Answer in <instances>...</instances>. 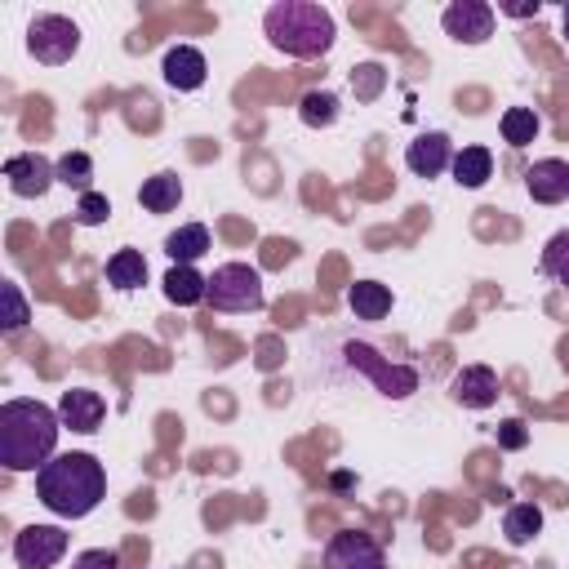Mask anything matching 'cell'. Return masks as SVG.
Masks as SVG:
<instances>
[{"label": "cell", "instance_id": "obj_1", "mask_svg": "<svg viewBox=\"0 0 569 569\" xmlns=\"http://www.w3.org/2000/svg\"><path fill=\"white\" fill-rule=\"evenodd\" d=\"M62 418L44 400H4L0 405V462L9 471H40L58 449Z\"/></svg>", "mask_w": 569, "mask_h": 569}, {"label": "cell", "instance_id": "obj_2", "mask_svg": "<svg viewBox=\"0 0 569 569\" xmlns=\"http://www.w3.org/2000/svg\"><path fill=\"white\" fill-rule=\"evenodd\" d=\"M102 493H107V471L93 453H53L36 471V498L62 520L89 516L102 502Z\"/></svg>", "mask_w": 569, "mask_h": 569}, {"label": "cell", "instance_id": "obj_3", "mask_svg": "<svg viewBox=\"0 0 569 569\" xmlns=\"http://www.w3.org/2000/svg\"><path fill=\"white\" fill-rule=\"evenodd\" d=\"M262 31L289 58H320L333 49V18L316 0H276L262 13Z\"/></svg>", "mask_w": 569, "mask_h": 569}, {"label": "cell", "instance_id": "obj_4", "mask_svg": "<svg viewBox=\"0 0 569 569\" xmlns=\"http://www.w3.org/2000/svg\"><path fill=\"white\" fill-rule=\"evenodd\" d=\"M204 302H209L213 311H258V307L267 302L262 276H258L249 262H222V267H213V276H209Z\"/></svg>", "mask_w": 569, "mask_h": 569}, {"label": "cell", "instance_id": "obj_5", "mask_svg": "<svg viewBox=\"0 0 569 569\" xmlns=\"http://www.w3.org/2000/svg\"><path fill=\"white\" fill-rule=\"evenodd\" d=\"M27 49H31L36 62L62 67L80 49V27L71 18H62V13H36L31 27H27Z\"/></svg>", "mask_w": 569, "mask_h": 569}, {"label": "cell", "instance_id": "obj_6", "mask_svg": "<svg viewBox=\"0 0 569 569\" xmlns=\"http://www.w3.org/2000/svg\"><path fill=\"white\" fill-rule=\"evenodd\" d=\"M347 360L356 365V369H365L373 382H378V391L382 396H391V400H405L409 391H418V373L409 369V365H387L373 347H365V342H347Z\"/></svg>", "mask_w": 569, "mask_h": 569}, {"label": "cell", "instance_id": "obj_7", "mask_svg": "<svg viewBox=\"0 0 569 569\" xmlns=\"http://www.w3.org/2000/svg\"><path fill=\"white\" fill-rule=\"evenodd\" d=\"M67 556V533L58 525H27L13 538V560L18 569H53Z\"/></svg>", "mask_w": 569, "mask_h": 569}, {"label": "cell", "instance_id": "obj_8", "mask_svg": "<svg viewBox=\"0 0 569 569\" xmlns=\"http://www.w3.org/2000/svg\"><path fill=\"white\" fill-rule=\"evenodd\" d=\"M325 569H387V556L365 529H342L325 547Z\"/></svg>", "mask_w": 569, "mask_h": 569}, {"label": "cell", "instance_id": "obj_9", "mask_svg": "<svg viewBox=\"0 0 569 569\" xmlns=\"http://www.w3.org/2000/svg\"><path fill=\"white\" fill-rule=\"evenodd\" d=\"M440 27L458 44H485L493 36V4H485V0H453L440 13Z\"/></svg>", "mask_w": 569, "mask_h": 569}, {"label": "cell", "instance_id": "obj_10", "mask_svg": "<svg viewBox=\"0 0 569 569\" xmlns=\"http://www.w3.org/2000/svg\"><path fill=\"white\" fill-rule=\"evenodd\" d=\"M4 178H9V191H13V196L40 200V196L58 182V164H49L40 151H22V156H9V160H4Z\"/></svg>", "mask_w": 569, "mask_h": 569}, {"label": "cell", "instance_id": "obj_11", "mask_svg": "<svg viewBox=\"0 0 569 569\" xmlns=\"http://www.w3.org/2000/svg\"><path fill=\"white\" fill-rule=\"evenodd\" d=\"M102 413H107V400H102L98 391H89V387H71V391H62V400H58L62 427H71V431H80V436L98 431V427H102Z\"/></svg>", "mask_w": 569, "mask_h": 569}, {"label": "cell", "instance_id": "obj_12", "mask_svg": "<svg viewBox=\"0 0 569 569\" xmlns=\"http://www.w3.org/2000/svg\"><path fill=\"white\" fill-rule=\"evenodd\" d=\"M449 391H453V400L462 409H489L498 400V373L489 365H467V369L453 373Z\"/></svg>", "mask_w": 569, "mask_h": 569}, {"label": "cell", "instance_id": "obj_13", "mask_svg": "<svg viewBox=\"0 0 569 569\" xmlns=\"http://www.w3.org/2000/svg\"><path fill=\"white\" fill-rule=\"evenodd\" d=\"M405 164H409L418 178L445 173V169L453 164V142H449V133H418V138L409 142V151H405Z\"/></svg>", "mask_w": 569, "mask_h": 569}, {"label": "cell", "instance_id": "obj_14", "mask_svg": "<svg viewBox=\"0 0 569 569\" xmlns=\"http://www.w3.org/2000/svg\"><path fill=\"white\" fill-rule=\"evenodd\" d=\"M164 84L169 89H200L204 84V76H209V62H204V53L196 49V44H173L169 53H164Z\"/></svg>", "mask_w": 569, "mask_h": 569}, {"label": "cell", "instance_id": "obj_15", "mask_svg": "<svg viewBox=\"0 0 569 569\" xmlns=\"http://www.w3.org/2000/svg\"><path fill=\"white\" fill-rule=\"evenodd\" d=\"M525 187L538 204H560V200H569V164L565 160H533L525 169Z\"/></svg>", "mask_w": 569, "mask_h": 569}, {"label": "cell", "instance_id": "obj_16", "mask_svg": "<svg viewBox=\"0 0 569 569\" xmlns=\"http://www.w3.org/2000/svg\"><path fill=\"white\" fill-rule=\"evenodd\" d=\"M204 289H209V276H200V271L187 267V262H173V267L164 271V298L178 302V307L204 302Z\"/></svg>", "mask_w": 569, "mask_h": 569}, {"label": "cell", "instance_id": "obj_17", "mask_svg": "<svg viewBox=\"0 0 569 569\" xmlns=\"http://www.w3.org/2000/svg\"><path fill=\"white\" fill-rule=\"evenodd\" d=\"M164 253H169L173 262L196 267V258L209 253V227H204V222H187V227L169 231V236H164Z\"/></svg>", "mask_w": 569, "mask_h": 569}, {"label": "cell", "instance_id": "obj_18", "mask_svg": "<svg viewBox=\"0 0 569 569\" xmlns=\"http://www.w3.org/2000/svg\"><path fill=\"white\" fill-rule=\"evenodd\" d=\"M347 307L356 311V320H382L391 311V289L378 280H356L347 289Z\"/></svg>", "mask_w": 569, "mask_h": 569}, {"label": "cell", "instance_id": "obj_19", "mask_svg": "<svg viewBox=\"0 0 569 569\" xmlns=\"http://www.w3.org/2000/svg\"><path fill=\"white\" fill-rule=\"evenodd\" d=\"M453 182L458 187H485L489 182V173H493V156H489V147H462L458 156H453Z\"/></svg>", "mask_w": 569, "mask_h": 569}, {"label": "cell", "instance_id": "obj_20", "mask_svg": "<svg viewBox=\"0 0 569 569\" xmlns=\"http://www.w3.org/2000/svg\"><path fill=\"white\" fill-rule=\"evenodd\" d=\"M138 200H142L147 213H169V209H178V200H182L178 173H156V178H147L142 191H138Z\"/></svg>", "mask_w": 569, "mask_h": 569}, {"label": "cell", "instance_id": "obj_21", "mask_svg": "<svg viewBox=\"0 0 569 569\" xmlns=\"http://www.w3.org/2000/svg\"><path fill=\"white\" fill-rule=\"evenodd\" d=\"M147 280V258L138 253V249H116L111 258H107V284H116V289H138Z\"/></svg>", "mask_w": 569, "mask_h": 569}, {"label": "cell", "instance_id": "obj_22", "mask_svg": "<svg viewBox=\"0 0 569 569\" xmlns=\"http://www.w3.org/2000/svg\"><path fill=\"white\" fill-rule=\"evenodd\" d=\"M538 529H542V511H538L533 502H516V507H507V516H502V533H507L511 547H525Z\"/></svg>", "mask_w": 569, "mask_h": 569}, {"label": "cell", "instance_id": "obj_23", "mask_svg": "<svg viewBox=\"0 0 569 569\" xmlns=\"http://www.w3.org/2000/svg\"><path fill=\"white\" fill-rule=\"evenodd\" d=\"M298 116H302V124H311V129H329V124L338 120V98H333L329 89H311V93H302Z\"/></svg>", "mask_w": 569, "mask_h": 569}, {"label": "cell", "instance_id": "obj_24", "mask_svg": "<svg viewBox=\"0 0 569 569\" xmlns=\"http://www.w3.org/2000/svg\"><path fill=\"white\" fill-rule=\"evenodd\" d=\"M502 138H507L511 147H529V142L538 138V116H533V107H507V111H502Z\"/></svg>", "mask_w": 569, "mask_h": 569}, {"label": "cell", "instance_id": "obj_25", "mask_svg": "<svg viewBox=\"0 0 569 569\" xmlns=\"http://www.w3.org/2000/svg\"><path fill=\"white\" fill-rule=\"evenodd\" d=\"M542 271L556 280V284H569V231H556L542 249Z\"/></svg>", "mask_w": 569, "mask_h": 569}, {"label": "cell", "instance_id": "obj_26", "mask_svg": "<svg viewBox=\"0 0 569 569\" xmlns=\"http://www.w3.org/2000/svg\"><path fill=\"white\" fill-rule=\"evenodd\" d=\"M89 178H93V160H89L84 151H67V156L58 160V182H67V187H76L80 196L89 191Z\"/></svg>", "mask_w": 569, "mask_h": 569}, {"label": "cell", "instance_id": "obj_27", "mask_svg": "<svg viewBox=\"0 0 569 569\" xmlns=\"http://www.w3.org/2000/svg\"><path fill=\"white\" fill-rule=\"evenodd\" d=\"M0 298H4V316H0V329H4V333H18V329L31 320V311H27V298H22V289H18L13 280H4V284H0Z\"/></svg>", "mask_w": 569, "mask_h": 569}, {"label": "cell", "instance_id": "obj_28", "mask_svg": "<svg viewBox=\"0 0 569 569\" xmlns=\"http://www.w3.org/2000/svg\"><path fill=\"white\" fill-rule=\"evenodd\" d=\"M107 213H111V200H107L102 191H84L80 204H76V222H84V227L107 222Z\"/></svg>", "mask_w": 569, "mask_h": 569}, {"label": "cell", "instance_id": "obj_29", "mask_svg": "<svg viewBox=\"0 0 569 569\" xmlns=\"http://www.w3.org/2000/svg\"><path fill=\"white\" fill-rule=\"evenodd\" d=\"M382 67L378 62H365V67H356V76H351V89H356V98H378V89H382Z\"/></svg>", "mask_w": 569, "mask_h": 569}, {"label": "cell", "instance_id": "obj_30", "mask_svg": "<svg viewBox=\"0 0 569 569\" xmlns=\"http://www.w3.org/2000/svg\"><path fill=\"white\" fill-rule=\"evenodd\" d=\"M71 569H120V556L107 551V547H93V551H80L71 560Z\"/></svg>", "mask_w": 569, "mask_h": 569}, {"label": "cell", "instance_id": "obj_31", "mask_svg": "<svg viewBox=\"0 0 569 569\" xmlns=\"http://www.w3.org/2000/svg\"><path fill=\"white\" fill-rule=\"evenodd\" d=\"M525 445H529V427L520 418H507L498 427V449H525Z\"/></svg>", "mask_w": 569, "mask_h": 569}, {"label": "cell", "instance_id": "obj_32", "mask_svg": "<svg viewBox=\"0 0 569 569\" xmlns=\"http://www.w3.org/2000/svg\"><path fill=\"white\" fill-rule=\"evenodd\" d=\"M542 4L538 0H525V4H502V13H511V18H533Z\"/></svg>", "mask_w": 569, "mask_h": 569}, {"label": "cell", "instance_id": "obj_33", "mask_svg": "<svg viewBox=\"0 0 569 569\" xmlns=\"http://www.w3.org/2000/svg\"><path fill=\"white\" fill-rule=\"evenodd\" d=\"M565 40H569V4H565Z\"/></svg>", "mask_w": 569, "mask_h": 569}]
</instances>
